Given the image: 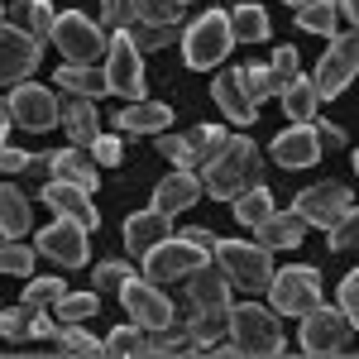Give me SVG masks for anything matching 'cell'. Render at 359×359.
<instances>
[{"mask_svg": "<svg viewBox=\"0 0 359 359\" xmlns=\"http://www.w3.org/2000/svg\"><path fill=\"white\" fill-rule=\"evenodd\" d=\"M259 182H264V154L249 135H230L221 154L201 163V196H216V201H235L245 187Z\"/></svg>", "mask_w": 359, "mask_h": 359, "instance_id": "1", "label": "cell"}, {"mask_svg": "<svg viewBox=\"0 0 359 359\" xmlns=\"http://www.w3.org/2000/svg\"><path fill=\"white\" fill-rule=\"evenodd\" d=\"M230 345H235V355H283L278 311H269L259 302L230 306Z\"/></svg>", "mask_w": 359, "mask_h": 359, "instance_id": "2", "label": "cell"}, {"mask_svg": "<svg viewBox=\"0 0 359 359\" xmlns=\"http://www.w3.org/2000/svg\"><path fill=\"white\" fill-rule=\"evenodd\" d=\"M230 15L225 10H206V15H196L192 29H182V57H187V67L192 72H211V67H221L225 53H230Z\"/></svg>", "mask_w": 359, "mask_h": 359, "instance_id": "3", "label": "cell"}, {"mask_svg": "<svg viewBox=\"0 0 359 359\" xmlns=\"http://www.w3.org/2000/svg\"><path fill=\"white\" fill-rule=\"evenodd\" d=\"M216 264H221V273L235 283V287H245V292H264L269 287V278H273V249L264 245H245V240H216V254H211Z\"/></svg>", "mask_w": 359, "mask_h": 359, "instance_id": "4", "label": "cell"}, {"mask_svg": "<svg viewBox=\"0 0 359 359\" xmlns=\"http://www.w3.org/2000/svg\"><path fill=\"white\" fill-rule=\"evenodd\" d=\"M321 302V273L311 264H287V269H273L269 278V306L278 316H302Z\"/></svg>", "mask_w": 359, "mask_h": 359, "instance_id": "5", "label": "cell"}, {"mask_svg": "<svg viewBox=\"0 0 359 359\" xmlns=\"http://www.w3.org/2000/svg\"><path fill=\"white\" fill-rule=\"evenodd\" d=\"M355 72H359V39L355 34H335L331 48L321 53L316 72L306 82L316 91V101H335V96H345V86L355 82Z\"/></svg>", "mask_w": 359, "mask_h": 359, "instance_id": "6", "label": "cell"}, {"mask_svg": "<svg viewBox=\"0 0 359 359\" xmlns=\"http://www.w3.org/2000/svg\"><path fill=\"white\" fill-rule=\"evenodd\" d=\"M115 292H120V306L130 311V321H135L139 331L172 326V302H168V292L158 287V283H149L144 273H130Z\"/></svg>", "mask_w": 359, "mask_h": 359, "instance_id": "7", "label": "cell"}, {"mask_svg": "<svg viewBox=\"0 0 359 359\" xmlns=\"http://www.w3.org/2000/svg\"><path fill=\"white\" fill-rule=\"evenodd\" d=\"M355 340V326L335 311V306H311L302 311V331H297V345L302 355H345V345Z\"/></svg>", "mask_w": 359, "mask_h": 359, "instance_id": "8", "label": "cell"}, {"mask_svg": "<svg viewBox=\"0 0 359 359\" xmlns=\"http://www.w3.org/2000/svg\"><path fill=\"white\" fill-rule=\"evenodd\" d=\"M53 43L62 48L67 62H91L96 67V57H106V34H101V25H91L82 10H62L53 20Z\"/></svg>", "mask_w": 359, "mask_h": 359, "instance_id": "9", "label": "cell"}, {"mask_svg": "<svg viewBox=\"0 0 359 359\" xmlns=\"http://www.w3.org/2000/svg\"><path fill=\"white\" fill-rule=\"evenodd\" d=\"M106 82L125 101H144V53L130 43L125 29H115V39L106 43Z\"/></svg>", "mask_w": 359, "mask_h": 359, "instance_id": "10", "label": "cell"}, {"mask_svg": "<svg viewBox=\"0 0 359 359\" xmlns=\"http://www.w3.org/2000/svg\"><path fill=\"white\" fill-rule=\"evenodd\" d=\"M201 259H206V254H201V249H192L187 240H182V235H163V240H158L154 249H144V278L163 287V283H177V278H187L196 264H201Z\"/></svg>", "mask_w": 359, "mask_h": 359, "instance_id": "11", "label": "cell"}, {"mask_svg": "<svg viewBox=\"0 0 359 359\" xmlns=\"http://www.w3.org/2000/svg\"><path fill=\"white\" fill-rule=\"evenodd\" d=\"M39 57H43V43L39 39H29L25 29L0 20V86H20L25 77H34Z\"/></svg>", "mask_w": 359, "mask_h": 359, "instance_id": "12", "label": "cell"}, {"mask_svg": "<svg viewBox=\"0 0 359 359\" xmlns=\"http://www.w3.org/2000/svg\"><path fill=\"white\" fill-rule=\"evenodd\" d=\"M292 211H297L306 225H321V230H326V225L340 221L345 211H355V192H350L345 182H316V187L297 192Z\"/></svg>", "mask_w": 359, "mask_h": 359, "instance_id": "13", "label": "cell"}, {"mask_svg": "<svg viewBox=\"0 0 359 359\" xmlns=\"http://www.w3.org/2000/svg\"><path fill=\"white\" fill-rule=\"evenodd\" d=\"M5 101H10V120L25 125V130H34V135H43V130H53V125H57V96L48 91V86L20 82Z\"/></svg>", "mask_w": 359, "mask_h": 359, "instance_id": "14", "label": "cell"}, {"mask_svg": "<svg viewBox=\"0 0 359 359\" xmlns=\"http://www.w3.org/2000/svg\"><path fill=\"white\" fill-rule=\"evenodd\" d=\"M39 254L53 259V264H62V269H82L86 259H91V245H86V230L77 221L57 216L53 225L39 230Z\"/></svg>", "mask_w": 359, "mask_h": 359, "instance_id": "15", "label": "cell"}, {"mask_svg": "<svg viewBox=\"0 0 359 359\" xmlns=\"http://www.w3.org/2000/svg\"><path fill=\"white\" fill-rule=\"evenodd\" d=\"M269 154H273L278 168H311L316 158H321V149H316V135H311V120H292L283 135H273V144H269Z\"/></svg>", "mask_w": 359, "mask_h": 359, "instance_id": "16", "label": "cell"}, {"mask_svg": "<svg viewBox=\"0 0 359 359\" xmlns=\"http://www.w3.org/2000/svg\"><path fill=\"white\" fill-rule=\"evenodd\" d=\"M196 196H201V177H196V168H172L163 182L154 187V211L172 221L177 211H192Z\"/></svg>", "mask_w": 359, "mask_h": 359, "instance_id": "17", "label": "cell"}, {"mask_svg": "<svg viewBox=\"0 0 359 359\" xmlns=\"http://www.w3.org/2000/svg\"><path fill=\"white\" fill-rule=\"evenodd\" d=\"M43 201H48V206H53L57 216H67V221H77L82 225V230H96V225H101V211H96V201H91V192H82V187H72V182H48V187H43Z\"/></svg>", "mask_w": 359, "mask_h": 359, "instance_id": "18", "label": "cell"}, {"mask_svg": "<svg viewBox=\"0 0 359 359\" xmlns=\"http://www.w3.org/2000/svg\"><path fill=\"white\" fill-rule=\"evenodd\" d=\"M182 283H187V302L192 306H230V278L221 273L216 259H201Z\"/></svg>", "mask_w": 359, "mask_h": 359, "instance_id": "19", "label": "cell"}, {"mask_svg": "<svg viewBox=\"0 0 359 359\" xmlns=\"http://www.w3.org/2000/svg\"><path fill=\"white\" fill-rule=\"evenodd\" d=\"M172 125V106L168 101H130L125 111H115V130L120 135H163Z\"/></svg>", "mask_w": 359, "mask_h": 359, "instance_id": "20", "label": "cell"}, {"mask_svg": "<svg viewBox=\"0 0 359 359\" xmlns=\"http://www.w3.org/2000/svg\"><path fill=\"white\" fill-rule=\"evenodd\" d=\"M211 96H216V106H221V115H230V125H254V120H259V106L249 101L245 82H240V67H230V72H221V77L211 82Z\"/></svg>", "mask_w": 359, "mask_h": 359, "instance_id": "21", "label": "cell"}, {"mask_svg": "<svg viewBox=\"0 0 359 359\" xmlns=\"http://www.w3.org/2000/svg\"><path fill=\"white\" fill-rule=\"evenodd\" d=\"M48 331H53V321H48V306H29V302H20V306H5L0 311V335L5 340H48Z\"/></svg>", "mask_w": 359, "mask_h": 359, "instance_id": "22", "label": "cell"}, {"mask_svg": "<svg viewBox=\"0 0 359 359\" xmlns=\"http://www.w3.org/2000/svg\"><path fill=\"white\" fill-rule=\"evenodd\" d=\"M57 125L72 135L77 149H91L96 135H101V115H96V101L91 96H72V101H62L57 106Z\"/></svg>", "mask_w": 359, "mask_h": 359, "instance_id": "23", "label": "cell"}, {"mask_svg": "<svg viewBox=\"0 0 359 359\" xmlns=\"http://www.w3.org/2000/svg\"><path fill=\"white\" fill-rule=\"evenodd\" d=\"M254 230H259V245L264 249H297L306 240V221L297 211H278V206L254 225Z\"/></svg>", "mask_w": 359, "mask_h": 359, "instance_id": "24", "label": "cell"}, {"mask_svg": "<svg viewBox=\"0 0 359 359\" xmlns=\"http://www.w3.org/2000/svg\"><path fill=\"white\" fill-rule=\"evenodd\" d=\"M43 163H48V172H53L57 182H72V187H82V192H96V182H101L96 158H86L82 149H57Z\"/></svg>", "mask_w": 359, "mask_h": 359, "instance_id": "25", "label": "cell"}, {"mask_svg": "<svg viewBox=\"0 0 359 359\" xmlns=\"http://www.w3.org/2000/svg\"><path fill=\"white\" fill-rule=\"evenodd\" d=\"M53 20H57V10L48 5V0H15L10 10H5V25H15V29H25L29 39H53Z\"/></svg>", "mask_w": 359, "mask_h": 359, "instance_id": "26", "label": "cell"}, {"mask_svg": "<svg viewBox=\"0 0 359 359\" xmlns=\"http://www.w3.org/2000/svg\"><path fill=\"white\" fill-rule=\"evenodd\" d=\"M168 230H172V225H168V216H158L154 206H149V211H135V216L125 221V249H130L135 259H144V249H154Z\"/></svg>", "mask_w": 359, "mask_h": 359, "instance_id": "27", "label": "cell"}, {"mask_svg": "<svg viewBox=\"0 0 359 359\" xmlns=\"http://www.w3.org/2000/svg\"><path fill=\"white\" fill-rule=\"evenodd\" d=\"M53 77H57V86H62V91H72V96H91V101L111 96V82H106V72H96L91 62H62Z\"/></svg>", "mask_w": 359, "mask_h": 359, "instance_id": "28", "label": "cell"}, {"mask_svg": "<svg viewBox=\"0 0 359 359\" xmlns=\"http://www.w3.org/2000/svg\"><path fill=\"white\" fill-rule=\"evenodd\" d=\"M29 225H34L29 196L20 187H10V182H0V235L5 240H20V235H29Z\"/></svg>", "mask_w": 359, "mask_h": 359, "instance_id": "29", "label": "cell"}, {"mask_svg": "<svg viewBox=\"0 0 359 359\" xmlns=\"http://www.w3.org/2000/svg\"><path fill=\"white\" fill-rule=\"evenodd\" d=\"M269 29H273L269 25V10L254 5V0H245V5L230 10V39H235V43H264Z\"/></svg>", "mask_w": 359, "mask_h": 359, "instance_id": "30", "label": "cell"}, {"mask_svg": "<svg viewBox=\"0 0 359 359\" xmlns=\"http://www.w3.org/2000/svg\"><path fill=\"white\" fill-rule=\"evenodd\" d=\"M230 331V306H192V321H187V335L196 340V350L216 345L221 335Z\"/></svg>", "mask_w": 359, "mask_h": 359, "instance_id": "31", "label": "cell"}, {"mask_svg": "<svg viewBox=\"0 0 359 359\" xmlns=\"http://www.w3.org/2000/svg\"><path fill=\"white\" fill-rule=\"evenodd\" d=\"M43 345H53V350H62V355H106V350H101V340H96L91 331H82L77 321H62V331L53 326Z\"/></svg>", "mask_w": 359, "mask_h": 359, "instance_id": "32", "label": "cell"}, {"mask_svg": "<svg viewBox=\"0 0 359 359\" xmlns=\"http://www.w3.org/2000/svg\"><path fill=\"white\" fill-rule=\"evenodd\" d=\"M297 29H311V34L335 39V34H340V10H335V0H306L302 10H297Z\"/></svg>", "mask_w": 359, "mask_h": 359, "instance_id": "33", "label": "cell"}, {"mask_svg": "<svg viewBox=\"0 0 359 359\" xmlns=\"http://www.w3.org/2000/svg\"><path fill=\"white\" fill-rule=\"evenodd\" d=\"M230 206H235V221L254 230V225H259L264 216H269V211H273V192H269V187L259 182V187H245V192L235 196Z\"/></svg>", "mask_w": 359, "mask_h": 359, "instance_id": "34", "label": "cell"}, {"mask_svg": "<svg viewBox=\"0 0 359 359\" xmlns=\"http://www.w3.org/2000/svg\"><path fill=\"white\" fill-rule=\"evenodd\" d=\"M278 96H283V111L292 115V120H302V125H306V120H316V106H321V101H316V91H311L306 77H292Z\"/></svg>", "mask_w": 359, "mask_h": 359, "instance_id": "35", "label": "cell"}, {"mask_svg": "<svg viewBox=\"0 0 359 359\" xmlns=\"http://www.w3.org/2000/svg\"><path fill=\"white\" fill-rule=\"evenodd\" d=\"M125 34H130V43H135L139 53H158V48L172 43V39H182V29H177V25H139V20L125 29Z\"/></svg>", "mask_w": 359, "mask_h": 359, "instance_id": "36", "label": "cell"}, {"mask_svg": "<svg viewBox=\"0 0 359 359\" xmlns=\"http://www.w3.org/2000/svg\"><path fill=\"white\" fill-rule=\"evenodd\" d=\"M264 67H269V96H278L292 77H302V62H297V48L292 43H283L273 53V62H264Z\"/></svg>", "mask_w": 359, "mask_h": 359, "instance_id": "37", "label": "cell"}, {"mask_svg": "<svg viewBox=\"0 0 359 359\" xmlns=\"http://www.w3.org/2000/svg\"><path fill=\"white\" fill-rule=\"evenodd\" d=\"M225 139H230V130H221V125H196L192 135H187V144H192V158L196 168L206 163V158H216L225 149Z\"/></svg>", "mask_w": 359, "mask_h": 359, "instance_id": "38", "label": "cell"}, {"mask_svg": "<svg viewBox=\"0 0 359 359\" xmlns=\"http://www.w3.org/2000/svg\"><path fill=\"white\" fill-rule=\"evenodd\" d=\"M0 273L29 278V273H34V249L20 245V240H5V235H0Z\"/></svg>", "mask_w": 359, "mask_h": 359, "instance_id": "39", "label": "cell"}, {"mask_svg": "<svg viewBox=\"0 0 359 359\" xmlns=\"http://www.w3.org/2000/svg\"><path fill=\"white\" fill-rule=\"evenodd\" d=\"M139 25H177L182 20V0H135Z\"/></svg>", "mask_w": 359, "mask_h": 359, "instance_id": "40", "label": "cell"}, {"mask_svg": "<svg viewBox=\"0 0 359 359\" xmlns=\"http://www.w3.org/2000/svg\"><path fill=\"white\" fill-rule=\"evenodd\" d=\"M53 306H57L62 321H91V316L101 311V297H96V292H62Z\"/></svg>", "mask_w": 359, "mask_h": 359, "instance_id": "41", "label": "cell"}, {"mask_svg": "<svg viewBox=\"0 0 359 359\" xmlns=\"http://www.w3.org/2000/svg\"><path fill=\"white\" fill-rule=\"evenodd\" d=\"M154 149H158V154H163V158H168L172 168H196L187 135H158V139H154Z\"/></svg>", "mask_w": 359, "mask_h": 359, "instance_id": "42", "label": "cell"}, {"mask_svg": "<svg viewBox=\"0 0 359 359\" xmlns=\"http://www.w3.org/2000/svg\"><path fill=\"white\" fill-rule=\"evenodd\" d=\"M62 292H67V283H62V278H34V283L25 287V302L29 306H53Z\"/></svg>", "mask_w": 359, "mask_h": 359, "instance_id": "43", "label": "cell"}, {"mask_svg": "<svg viewBox=\"0 0 359 359\" xmlns=\"http://www.w3.org/2000/svg\"><path fill=\"white\" fill-rule=\"evenodd\" d=\"M130 273H135V269H130L125 259H106V264H96V269H91V278H96V292H115V287H120Z\"/></svg>", "mask_w": 359, "mask_h": 359, "instance_id": "44", "label": "cell"}, {"mask_svg": "<svg viewBox=\"0 0 359 359\" xmlns=\"http://www.w3.org/2000/svg\"><path fill=\"white\" fill-rule=\"evenodd\" d=\"M326 230H331V249H335V254H350V249H355V240H359V235H355V230H359V216H355V211H345V216H340V221H331Z\"/></svg>", "mask_w": 359, "mask_h": 359, "instance_id": "45", "label": "cell"}, {"mask_svg": "<svg viewBox=\"0 0 359 359\" xmlns=\"http://www.w3.org/2000/svg\"><path fill=\"white\" fill-rule=\"evenodd\" d=\"M311 135H316V149L321 154H345V130L340 125H331V120H311Z\"/></svg>", "mask_w": 359, "mask_h": 359, "instance_id": "46", "label": "cell"}, {"mask_svg": "<svg viewBox=\"0 0 359 359\" xmlns=\"http://www.w3.org/2000/svg\"><path fill=\"white\" fill-rule=\"evenodd\" d=\"M240 82H245L249 101L259 106V101H269V67L264 62H249V67H240Z\"/></svg>", "mask_w": 359, "mask_h": 359, "instance_id": "47", "label": "cell"}, {"mask_svg": "<svg viewBox=\"0 0 359 359\" xmlns=\"http://www.w3.org/2000/svg\"><path fill=\"white\" fill-rule=\"evenodd\" d=\"M91 158H96V168H120V158H125V144L115 135H96V144H91Z\"/></svg>", "mask_w": 359, "mask_h": 359, "instance_id": "48", "label": "cell"}, {"mask_svg": "<svg viewBox=\"0 0 359 359\" xmlns=\"http://www.w3.org/2000/svg\"><path fill=\"white\" fill-rule=\"evenodd\" d=\"M101 20H106V29H130L135 25V0H101Z\"/></svg>", "mask_w": 359, "mask_h": 359, "instance_id": "49", "label": "cell"}, {"mask_svg": "<svg viewBox=\"0 0 359 359\" xmlns=\"http://www.w3.org/2000/svg\"><path fill=\"white\" fill-rule=\"evenodd\" d=\"M340 316L350 321V326H359V273H345V283H340Z\"/></svg>", "mask_w": 359, "mask_h": 359, "instance_id": "50", "label": "cell"}, {"mask_svg": "<svg viewBox=\"0 0 359 359\" xmlns=\"http://www.w3.org/2000/svg\"><path fill=\"white\" fill-rule=\"evenodd\" d=\"M135 340H139V326H120V331H111L101 340V350H106V355H130Z\"/></svg>", "mask_w": 359, "mask_h": 359, "instance_id": "51", "label": "cell"}, {"mask_svg": "<svg viewBox=\"0 0 359 359\" xmlns=\"http://www.w3.org/2000/svg\"><path fill=\"white\" fill-rule=\"evenodd\" d=\"M29 163H34V154H25V149H5V144H0V172H25Z\"/></svg>", "mask_w": 359, "mask_h": 359, "instance_id": "52", "label": "cell"}, {"mask_svg": "<svg viewBox=\"0 0 359 359\" xmlns=\"http://www.w3.org/2000/svg\"><path fill=\"white\" fill-rule=\"evenodd\" d=\"M182 240H187V245H192V249H201L206 259L216 254V235H211V230H182Z\"/></svg>", "mask_w": 359, "mask_h": 359, "instance_id": "53", "label": "cell"}, {"mask_svg": "<svg viewBox=\"0 0 359 359\" xmlns=\"http://www.w3.org/2000/svg\"><path fill=\"white\" fill-rule=\"evenodd\" d=\"M335 10H345V25L359 20V0H335Z\"/></svg>", "mask_w": 359, "mask_h": 359, "instance_id": "54", "label": "cell"}, {"mask_svg": "<svg viewBox=\"0 0 359 359\" xmlns=\"http://www.w3.org/2000/svg\"><path fill=\"white\" fill-rule=\"evenodd\" d=\"M0 125H15V120H10V101H5V96H0Z\"/></svg>", "mask_w": 359, "mask_h": 359, "instance_id": "55", "label": "cell"}, {"mask_svg": "<svg viewBox=\"0 0 359 359\" xmlns=\"http://www.w3.org/2000/svg\"><path fill=\"white\" fill-rule=\"evenodd\" d=\"M5 135H10V125H0V144H5Z\"/></svg>", "mask_w": 359, "mask_h": 359, "instance_id": "56", "label": "cell"}, {"mask_svg": "<svg viewBox=\"0 0 359 359\" xmlns=\"http://www.w3.org/2000/svg\"><path fill=\"white\" fill-rule=\"evenodd\" d=\"M287 5H292V10H302V5H306V0H287Z\"/></svg>", "mask_w": 359, "mask_h": 359, "instance_id": "57", "label": "cell"}, {"mask_svg": "<svg viewBox=\"0 0 359 359\" xmlns=\"http://www.w3.org/2000/svg\"><path fill=\"white\" fill-rule=\"evenodd\" d=\"M0 20H5V5H0Z\"/></svg>", "mask_w": 359, "mask_h": 359, "instance_id": "58", "label": "cell"}]
</instances>
